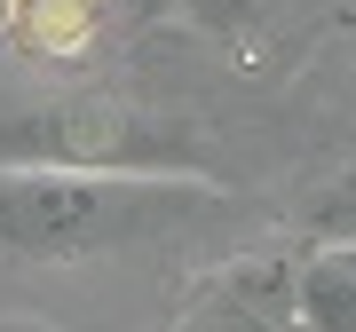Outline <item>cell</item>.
Returning <instances> with one entry per match:
<instances>
[{
  "label": "cell",
  "mask_w": 356,
  "mask_h": 332,
  "mask_svg": "<svg viewBox=\"0 0 356 332\" xmlns=\"http://www.w3.org/2000/svg\"><path fill=\"white\" fill-rule=\"evenodd\" d=\"M214 182L166 174H56V166H0V254L24 261H95L166 222L198 214Z\"/></svg>",
  "instance_id": "cell-1"
},
{
  "label": "cell",
  "mask_w": 356,
  "mask_h": 332,
  "mask_svg": "<svg viewBox=\"0 0 356 332\" xmlns=\"http://www.w3.org/2000/svg\"><path fill=\"white\" fill-rule=\"evenodd\" d=\"M0 166H56V174H166L214 182V151L198 127L135 103H48L0 119Z\"/></svg>",
  "instance_id": "cell-2"
},
{
  "label": "cell",
  "mask_w": 356,
  "mask_h": 332,
  "mask_svg": "<svg viewBox=\"0 0 356 332\" xmlns=\"http://www.w3.org/2000/svg\"><path fill=\"white\" fill-rule=\"evenodd\" d=\"M175 332H301V324H293L285 261L277 254H254V261L222 269V277L175 317Z\"/></svg>",
  "instance_id": "cell-3"
},
{
  "label": "cell",
  "mask_w": 356,
  "mask_h": 332,
  "mask_svg": "<svg viewBox=\"0 0 356 332\" xmlns=\"http://www.w3.org/2000/svg\"><path fill=\"white\" fill-rule=\"evenodd\" d=\"M285 285L301 332H356V238H309L285 261Z\"/></svg>",
  "instance_id": "cell-4"
},
{
  "label": "cell",
  "mask_w": 356,
  "mask_h": 332,
  "mask_svg": "<svg viewBox=\"0 0 356 332\" xmlns=\"http://www.w3.org/2000/svg\"><path fill=\"white\" fill-rule=\"evenodd\" d=\"M103 24V0H0V32L32 56H79Z\"/></svg>",
  "instance_id": "cell-5"
},
{
  "label": "cell",
  "mask_w": 356,
  "mask_h": 332,
  "mask_svg": "<svg viewBox=\"0 0 356 332\" xmlns=\"http://www.w3.org/2000/svg\"><path fill=\"white\" fill-rule=\"evenodd\" d=\"M269 8H277V0H182V16H191L198 32H214V40H238V32H254Z\"/></svg>",
  "instance_id": "cell-6"
},
{
  "label": "cell",
  "mask_w": 356,
  "mask_h": 332,
  "mask_svg": "<svg viewBox=\"0 0 356 332\" xmlns=\"http://www.w3.org/2000/svg\"><path fill=\"white\" fill-rule=\"evenodd\" d=\"M309 238H356V174H341V182H325L317 198H309Z\"/></svg>",
  "instance_id": "cell-7"
}]
</instances>
